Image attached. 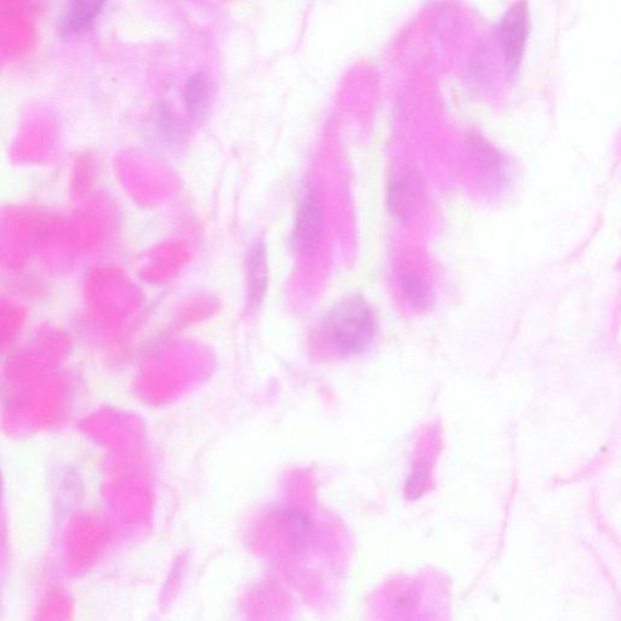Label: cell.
I'll list each match as a JSON object with an SVG mask.
<instances>
[{"label": "cell", "instance_id": "obj_2", "mask_svg": "<svg viewBox=\"0 0 621 621\" xmlns=\"http://www.w3.org/2000/svg\"><path fill=\"white\" fill-rule=\"evenodd\" d=\"M531 32V14L526 0H517L507 9L499 26V39L504 64L510 76L520 70L524 50Z\"/></svg>", "mask_w": 621, "mask_h": 621}, {"label": "cell", "instance_id": "obj_8", "mask_svg": "<svg viewBox=\"0 0 621 621\" xmlns=\"http://www.w3.org/2000/svg\"><path fill=\"white\" fill-rule=\"evenodd\" d=\"M413 187L410 185L407 176H397V179L391 181L389 187V205L392 213L397 218L406 219L410 201H412Z\"/></svg>", "mask_w": 621, "mask_h": 621}, {"label": "cell", "instance_id": "obj_6", "mask_svg": "<svg viewBox=\"0 0 621 621\" xmlns=\"http://www.w3.org/2000/svg\"><path fill=\"white\" fill-rule=\"evenodd\" d=\"M155 128L159 142L168 147L179 145L182 136H184V128H182L181 121L165 105H159L156 108Z\"/></svg>", "mask_w": 621, "mask_h": 621}, {"label": "cell", "instance_id": "obj_9", "mask_svg": "<svg viewBox=\"0 0 621 621\" xmlns=\"http://www.w3.org/2000/svg\"><path fill=\"white\" fill-rule=\"evenodd\" d=\"M402 290L410 305L415 309L424 310L431 303L430 288L418 273L409 272L404 276Z\"/></svg>", "mask_w": 621, "mask_h": 621}, {"label": "cell", "instance_id": "obj_5", "mask_svg": "<svg viewBox=\"0 0 621 621\" xmlns=\"http://www.w3.org/2000/svg\"><path fill=\"white\" fill-rule=\"evenodd\" d=\"M107 0H71L64 21L67 34L81 32L89 26L104 9Z\"/></svg>", "mask_w": 621, "mask_h": 621}, {"label": "cell", "instance_id": "obj_10", "mask_svg": "<svg viewBox=\"0 0 621 621\" xmlns=\"http://www.w3.org/2000/svg\"><path fill=\"white\" fill-rule=\"evenodd\" d=\"M0 497H2V476H0Z\"/></svg>", "mask_w": 621, "mask_h": 621}, {"label": "cell", "instance_id": "obj_7", "mask_svg": "<svg viewBox=\"0 0 621 621\" xmlns=\"http://www.w3.org/2000/svg\"><path fill=\"white\" fill-rule=\"evenodd\" d=\"M209 100V84L201 73L193 74L185 88V104L192 119L203 116Z\"/></svg>", "mask_w": 621, "mask_h": 621}, {"label": "cell", "instance_id": "obj_4", "mask_svg": "<svg viewBox=\"0 0 621 621\" xmlns=\"http://www.w3.org/2000/svg\"><path fill=\"white\" fill-rule=\"evenodd\" d=\"M248 294L250 303L258 307L264 300L269 283V262H267L266 246L256 242L248 255Z\"/></svg>", "mask_w": 621, "mask_h": 621}, {"label": "cell", "instance_id": "obj_3", "mask_svg": "<svg viewBox=\"0 0 621 621\" xmlns=\"http://www.w3.org/2000/svg\"><path fill=\"white\" fill-rule=\"evenodd\" d=\"M323 214L321 204L313 193H306L296 209L294 242L303 253H312L321 243Z\"/></svg>", "mask_w": 621, "mask_h": 621}, {"label": "cell", "instance_id": "obj_1", "mask_svg": "<svg viewBox=\"0 0 621 621\" xmlns=\"http://www.w3.org/2000/svg\"><path fill=\"white\" fill-rule=\"evenodd\" d=\"M324 338L336 355H362L373 345L378 323L367 301L358 295L347 296L333 306L324 322Z\"/></svg>", "mask_w": 621, "mask_h": 621}]
</instances>
